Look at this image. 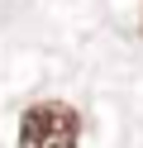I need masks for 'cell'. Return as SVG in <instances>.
I'll return each instance as SVG.
<instances>
[{
  "label": "cell",
  "instance_id": "obj_1",
  "mask_svg": "<svg viewBox=\"0 0 143 148\" xmlns=\"http://www.w3.org/2000/svg\"><path fill=\"white\" fill-rule=\"evenodd\" d=\"M81 143V115L62 100H43V105L24 110L19 119V148H76Z\"/></svg>",
  "mask_w": 143,
  "mask_h": 148
}]
</instances>
